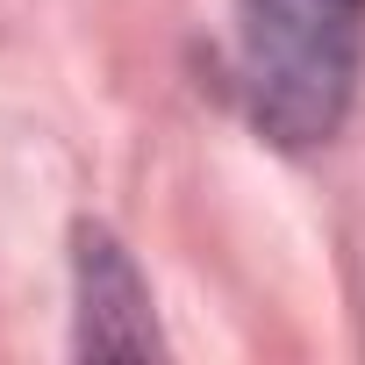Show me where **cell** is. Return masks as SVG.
Masks as SVG:
<instances>
[{"instance_id":"6da1fadb","label":"cell","mask_w":365,"mask_h":365,"mask_svg":"<svg viewBox=\"0 0 365 365\" xmlns=\"http://www.w3.org/2000/svg\"><path fill=\"white\" fill-rule=\"evenodd\" d=\"M365 79V0H237V101L279 150L344 129Z\"/></svg>"},{"instance_id":"7a4b0ae2","label":"cell","mask_w":365,"mask_h":365,"mask_svg":"<svg viewBox=\"0 0 365 365\" xmlns=\"http://www.w3.org/2000/svg\"><path fill=\"white\" fill-rule=\"evenodd\" d=\"M72 294H79V351L93 358H143L158 351V322H150V287L136 272V258L101 230L79 222L72 237Z\"/></svg>"}]
</instances>
